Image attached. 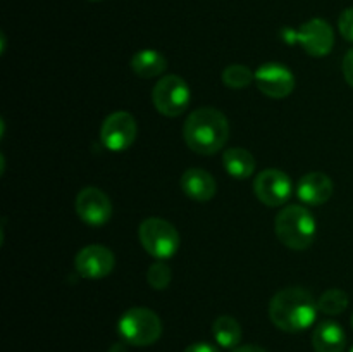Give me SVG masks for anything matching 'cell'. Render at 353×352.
Masks as SVG:
<instances>
[{
  "label": "cell",
  "mask_w": 353,
  "mask_h": 352,
  "mask_svg": "<svg viewBox=\"0 0 353 352\" xmlns=\"http://www.w3.org/2000/svg\"><path fill=\"white\" fill-rule=\"evenodd\" d=\"M231 352H268L265 349L259 347V345H238V347H234Z\"/></svg>",
  "instance_id": "obj_25"
},
{
  "label": "cell",
  "mask_w": 353,
  "mask_h": 352,
  "mask_svg": "<svg viewBox=\"0 0 353 352\" xmlns=\"http://www.w3.org/2000/svg\"><path fill=\"white\" fill-rule=\"evenodd\" d=\"M317 300L300 286H288L276 293L269 304V317L283 331L299 333L314 324L317 317Z\"/></svg>",
  "instance_id": "obj_1"
},
{
  "label": "cell",
  "mask_w": 353,
  "mask_h": 352,
  "mask_svg": "<svg viewBox=\"0 0 353 352\" xmlns=\"http://www.w3.org/2000/svg\"><path fill=\"white\" fill-rule=\"evenodd\" d=\"M255 83L264 95L271 99H285L295 88V76L292 69L281 62H265L255 71Z\"/></svg>",
  "instance_id": "obj_9"
},
{
  "label": "cell",
  "mask_w": 353,
  "mask_h": 352,
  "mask_svg": "<svg viewBox=\"0 0 353 352\" xmlns=\"http://www.w3.org/2000/svg\"><path fill=\"white\" fill-rule=\"evenodd\" d=\"M138 237L145 251L157 261L172 257L181 245V238L174 224L162 217H147L141 221Z\"/></svg>",
  "instance_id": "obj_5"
},
{
  "label": "cell",
  "mask_w": 353,
  "mask_h": 352,
  "mask_svg": "<svg viewBox=\"0 0 353 352\" xmlns=\"http://www.w3.org/2000/svg\"><path fill=\"white\" fill-rule=\"evenodd\" d=\"M343 76L348 85L353 86V48L347 52L343 59Z\"/></svg>",
  "instance_id": "obj_23"
},
{
  "label": "cell",
  "mask_w": 353,
  "mask_h": 352,
  "mask_svg": "<svg viewBox=\"0 0 353 352\" xmlns=\"http://www.w3.org/2000/svg\"><path fill=\"white\" fill-rule=\"evenodd\" d=\"M350 352H353V347H352V349H350Z\"/></svg>",
  "instance_id": "obj_29"
},
{
  "label": "cell",
  "mask_w": 353,
  "mask_h": 352,
  "mask_svg": "<svg viewBox=\"0 0 353 352\" xmlns=\"http://www.w3.org/2000/svg\"><path fill=\"white\" fill-rule=\"evenodd\" d=\"M114 266H116L114 252L99 244L83 247L74 259L76 271L83 278L88 280L105 278V276H109L112 273Z\"/></svg>",
  "instance_id": "obj_12"
},
{
  "label": "cell",
  "mask_w": 353,
  "mask_h": 352,
  "mask_svg": "<svg viewBox=\"0 0 353 352\" xmlns=\"http://www.w3.org/2000/svg\"><path fill=\"white\" fill-rule=\"evenodd\" d=\"M352 326H353V314H352Z\"/></svg>",
  "instance_id": "obj_27"
},
{
  "label": "cell",
  "mask_w": 353,
  "mask_h": 352,
  "mask_svg": "<svg viewBox=\"0 0 353 352\" xmlns=\"http://www.w3.org/2000/svg\"><path fill=\"white\" fill-rule=\"evenodd\" d=\"M183 137L195 154L214 155L230 138V123L219 109L199 107L186 117Z\"/></svg>",
  "instance_id": "obj_2"
},
{
  "label": "cell",
  "mask_w": 353,
  "mask_h": 352,
  "mask_svg": "<svg viewBox=\"0 0 353 352\" xmlns=\"http://www.w3.org/2000/svg\"><path fill=\"white\" fill-rule=\"evenodd\" d=\"M254 192L262 204L269 207L283 206L293 192L292 178L281 169L269 168L259 173L254 182Z\"/></svg>",
  "instance_id": "obj_8"
},
{
  "label": "cell",
  "mask_w": 353,
  "mask_h": 352,
  "mask_svg": "<svg viewBox=\"0 0 353 352\" xmlns=\"http://www.w3.org/2000/svg\"><path fill=\"white\" fill-rule=\"evenodd\" d=\"M317 306H319L321 313L327 314V316H338L348 307V293L340 289L326 290L317 300Z\"/></svg>",
  "instance_id": "obj_19"
},
{
  "label": "cell",
  "mask_w": 353,
  "mask_h": 352,
  "mask_svg": "<svg viewBox=\"0 0 353 352\" xmlns=\"http://www.w3.org/2000/svg\"><path fill=\"white\" fill-rule=\"evenodd\" d=\"M223 164L228 175L236 179H247L255 171V157L243 147H233L224 150Z\"/></svg>",
  "instance_id": "obj_17"
},
{
  "label": "cell",
  "mask_w": 353,
  "mask_h": 352,
  "mask_svg": "<svg viewBox=\"0 0 353 352\" xmlns=\"http://www.w3.org/2000/svg\"><path fill=\"white\" fill-rule=\"evenodd\" d=\"M192 100L188 83L178 75H165L155 83L152 102L155 109L168 117H176L186 110Z\"/></svg>",
  "instance_id": "obj_6"
},
{
  "label": "cell",
  "mask_w": 353,
  "mask_h": 352,
  "mask_svg": "<svg viewBox=\"0 0 353 352\" xmlns=\"http://www.w3.org/2000/svg\"><path fill=\"white\" fill-rule=\"evenodd\" d=\"M290 35L312 57L327 55L334 45L333 28H331V24L327 21L321 19V17H314V19L307 21V23H303L300 26V30L296 33Z\"/></svg>",
  "instance_id": "obj_10"
},
{
  "label": "cell",
  "mask_w": 353,
  "mask_h": 352,
  "mask_svg": "<svg viewBox=\"0 0 353 352\" xmlns=\"http://www.w3.org/2000/svg\"><path fill=\"white\" fill-rule=\"evenodd\" d=\"M172 271L164 261H157L148 268L147 282L154 290H164L171 285Z\"/></svg>",
  "instance_id": "obj_21"
},
{
  "label": "cell",
  "mask_w": 353,
  "mask_h": 352,
  "mask_svg": "<svg viewBox=\"0 0 353 352\" xmlns=\"http://www.w3.org/2000/svg\"><path fill=\"white\" fill-rule=\"evenodd\" d=\"M185 352H219V349L214 347L212 344H207V342H196V344L188 345Z\"/></svg>",
  "instance_id": "obj_24"
},
{
  "label": "cell",
  "mask_w": 353,
  "mask_h": 352,
  "mask_svg": "<svg viewBox=\"0 0 353 352\" xmlns=\"http://www.w3.org/2000/svg\"><path fill=\"white\" fill-rule=\"evenodd\" d=\"M92 2H99V0H92Z\"/></svg>",
  "instance_id": "obj_28"
},
{
  "label": "cell",
  "mask_w": 353,
  "mask_h": 352,
  "mask_svg": "<svg viewBox=\"0 0 353 352\" xmlns=\"http://www.w3.org/2000/svg\"><path fill=\"white\" fill-rule=\"evenodd\" d=\"M212 335L216 338L217 345L224 349H234L240 345L243 331H241L240 323L233 316L224 314V316H219L214 321Z\"/></svg>",
  "instance_id": "obj_18"
},
{
  "label": "cell",
  "mask_w": 353,
  "mask_h": 352,
  "mask_svg": "<svg viewBox=\"0 0 353 352\" xmlns=\"http://www.w3.org/2000/svg\"><path fill=\"white\" fill-rule=\"evenodd\" d=\"M312 347L316 352H343L347 333L336 321H323L312 333Z\"/></svg>",
  "instance_id": "obj_15"
},
{
  "label": "cell",
  "mask_w": 353,
  "mask_h": 352,
  "mask_svg": "<svg viewBox=\"0 0 353 352\" xmlns=\"http://www.w3.org/2000/svg\"><path fill=\"white\" fill-rule=\"evenodd\" d=\"M221 78H223V83L226 86L240 90L250 85L252 81H255V72L245 64H230L224 68Z\"/></svg>",
  "instance_id": "obj_20"
},
{
  "label": "cell",
  "mask_w": 353,
  "mask_h": 352,
  "mask_svg": "<svg viewBox=\"0 0 353 352\" xmlns=\"http://www.w3.org/2000/svg\"><path fill=\"white\" fill-rule=\"evenodd\" d=\"M76 213L90 226H102L112 216V202L97 186H86L76 197Z\"/></svg>",
  "instance_id": "obj_11"
},
{
  "label": "cell",
  "mask_w": 353,
  "mask_h": 352,
  "mask_svg": "<svg viewBox=\"0 0 353 352\" xmlns=\"http://www.w3.org/2000/svg\"><path fill=\"white\" fill-rule=\"evenodd\" d=\"M181 190L196 202H207L216 195L217 183L209 171L200 168H190L179 179Z\"/></svg>",
  "instance_id": "obj_14"
},
{
  "label": "cell",
  "mask_w": 353,
  "mask_h": 352,
  "mask_svg": "<svg viewBox=\"0 0 353 352\" xmlns=\"http://www.w3.org/2000/svg\"><path fill=\"white\" fill-rule=\"evenodd\" d=\"M109 352H126V351H124L123 345H121V344H116V345H114L112 349H110Z\"/></svg>",
  "instance_id": "obj_26"
},
{
  "label": "cell",
  "mask_w": 353,
  "mask_h": 352,
  "mask_svg": "<svg viewBox=\"0 0 353 352\" xmlns=\"http://www.w3.org/2000/svg\"><path fill=\"white\" fill-rule=\"evenodd\" d=\"M333 182L327 175L321 171L307 173L296 186V195L302 202L310 206H323L333 195Z\"/></svg>",
  "instance_id": "obj_13"
},
{
  "label": "cell",
  "mask_w": 353,
  "mask_h": 352,
  "mask_svg": "<svg viewBox=\"0 0 353 352\" xmlns=\"http://www.w3.org/2000/svg\"><path fill=\"white\" fill-rule=\"evenodd\" d=\"M121 338L134 347L155 344L162 335V321L148 307H131L121 316L117 324Z\"/></svg>",
  "instance_id": "obj_4"
},
{
  "label": "cell",
  "mask_w": 353,
  "mask_h": 352,
  "mask_svg": "<svg viewBox=\"0 0 353 352\" xmlns=\"http://www.w3.org/2000/svg\"><path fill=\"white\" fill-rule=\"evenodd\" d=\"M138 135V124L133 114L117 110L103 119L100 128V140L103 147L112 152H123L134 144Z\"/></svg>",
  "instance_id": "obj_7"
},
{
  "label": "cell",
  "mask_w": 353,
  "mask_h": 352,
  "mask_svg": "<svg viewBox=\"0 0 353 352\" xmlns=\"http://www.w3.org/2000/svg\"><path fill=\"white\" fill-rule=\"evenodd\" d=\"M274 231L285 247L303 251L312 245L317 233V223L307 207L286 206L276 216Z\"/></svg>",
  "instance_id": "obj_3"
},
{
  "label": "cell",
  "mask_w": 353,
  "mask_h": 352,
  "mask_svg": "<svg viewBox=\"0 0 353 352\" xmlns=\"http://www.w3.org/2000/svg\"><path fill=\"white\" fill-rule=\"evenodd\" d=\"M338 28H340V33L343 35L348 41H353V7L345 9L343 12L340 14Z\"/></svg>",
  "instance_id": "obj_22"
},
{
  "label": "cell",
  "mask_w": 353,
  "mask_h": 352,
  "mask_svg": "<svg viewBox=\"0 0 353 352\" xmlns=\"http://www.w3.org/2000/svg\"><path fill=\"white\" fill-rule=\"evenodd\" d=\"M168 68V59L154 48H143L138 50L131 59V69L140 78H157Z\"/></svg>",
  "instance_id": "obj_16"
}]
</instances>
